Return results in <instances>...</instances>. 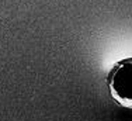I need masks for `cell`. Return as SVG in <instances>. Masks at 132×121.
<instances>
[{
	"label": "cell",
	"instance_id": "cell-1",
	"mask_svg": "<svg viewBox=\"0 0 132 121\" xmlns=\"http://www.w3.org/2000/svg\"><path fill=\"white\" fill-rule=\"evenodd\" d=\"M110 93L118 104L132 109V56L118 61L107 75Z\"/></svg>",
	"mask_w": 132,
	"mask_h": 121
}]
</instances>
